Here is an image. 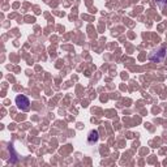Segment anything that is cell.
<instances>
[{"mask_svg": "<svg viewBox=\"0 0 167 167\" xmlns=\"http://www.w3.org/2000/svg\"><path fill=\"white\" fill-rule=\"evenodd\" d=\"M16 105L21 111H29V108H30V102H29V99L25 96H17Z\"/></svg>", "mask_w": 167, "mask_h": 167, "instance_id": "obj_1", "label": "cell"}, {"mask_svg": "<svg viewBox=\"0 0 167 167\" xmlns=\"http://www.w3.org/2000/svg\"><path fill=\"white\" fill-rule=\"evenodd\" d=\"M165 56H166V50L165 48H161L159 51H154L153 54H150L149 59L151 61H154V63H159V61H162L165 59Z\"/></svg>", "mask_w": 167, "mask_h": 167, "instance_id": "obj_2", "label": "cell"}, {"mask_svg": "<svg viewBox=\"0 0 167 167\" xmlns=\"http://www.w3.org/2000/svg\"><path fill=\"white\" fill-rule=\"evenodd\" d=\"M98 132L97 130H91V132L89 133V137H88V141H89V144H93V142H97L98 141Z\"/></svg>", "mask_w": 167, "mask_h": 167, "instance_id": "obj_3", "label": "cell"}, {"mask_svg": "<svg viewBox=\"0 0 167 167\" xmlns=\"http://www.w3.org/2000/svg\"><path fill=\"white\" fill-rule=\"evenodd\" d=\"M159 5H167V0H155Z\"/></svg>", "mask_w": 167, "mask_h": 167, "instance_id": "obj_4", "label": "cell"}]
</instances>
